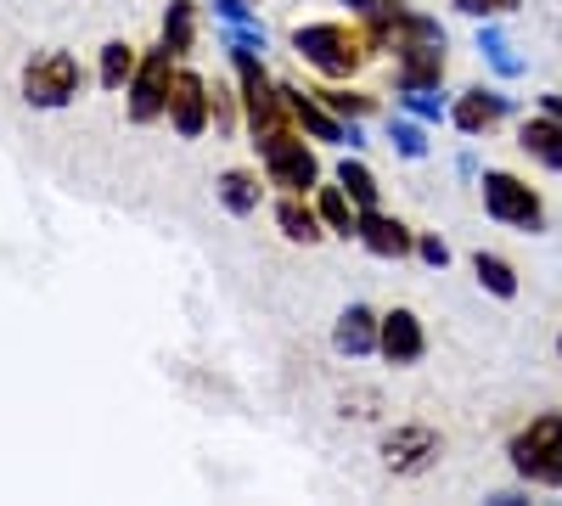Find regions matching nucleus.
<instances>
[{
	"label": "nucleus",
	"mask_w": 562,
	"mask_h": 506,
	"mask_svg": "<svg viewBox=\"0 0 562 506\" xmlns=\"http://www.w3.org/2000/svg\"><path fill=\"white\" fill-rule=\"evenodd\" d=\"M276 232L288 237V243H299V248H315V243L326 237V225H321V209H315V198L281 192V198H276Z\"/></svg>",
	"instance_id": "dca6fc26"
},
{
	"label": "nucleus",
	"mask_w": 562,
	"mask_h": 506,
	"mask_svg": "<svg viewBox=\"0 0 562 506\" xmlns=\"http://www.w3.org/2000/svg\"><path fill=\"white\" fill-rule=\"evenodd\" d=\"M355 243L366 254H378V259H416V232L405 220L383 214V209H366L360 225H355Z\"/></svg>",
	"instance_id": "9d476101"
},
{
	"label": "nucleus",
	"mask_w": 562,
	"mask_h": 506,
	"mask_svg": "<svg viewBox=\"0 0 562 506\" xmlns=\"http://www.w3.org/2000/svg\"><path fill=\"white\" fill-rule=\"evenodd\" d=\"M389 142H394V153H400V158H411V164H422V158L434 153L428 124H422V119H405V113H394V119H389Z\"/></svg>",
	"instance_id": "393cba45"
},
{
	"label": "nucleus",
	"mask_w": 562,
	"mask_h": 506,
	"mask_svg": "<svg viewBox=\"0 0 562 506\" xmlns=\"http://www.w3.org/2000/svg\"><path fill=\"white\" fill-rule=\"evenodd\" d=\"M473 276H479V288L490 293V299H501V304H512L518 299V270H512V259H501V254H490V248H479L473 254Z\"/></svg>",
	"instance_id": "4be33fe9"
},
{
	"label": "nucleus",
	"mask_w": 562,
	"mask_h": 506,
	"mask_svg": "<svg viewBox=\"0 0 562 506\" xmlns=\"http://www.w3.org/2000/svg\"><path fill=\"white\" fill-rule=\"evenodd\" d=\"M214 18H220V29H259L254 0H214Z\"/></svg>",
	"instance_id": "c85d7f7f"
},
{
	"label": "nucleus",
	"mask_w": 562,
	"mask_h": 506,
	"mask_svg": "<svg viewBox=\"0 0 562 506\" xmlns=\"http://www.w3.org/2000/svg\"><path fill=\"white\" fill-rule=\"evenodd\" d=\"M378 333H383V315L371 304H344V315L333 321V349L344 360H366L378 355Z\"/></svg>",
	"instance_id": "4468645a"
},
{
	"label": "nucleus",
	"mask_w": 562,
	"mask_h": 506,
	"mask_svg": "<svg viewBox=\"0 0 562 506\" xmlns=\"http://www.w3.org/2000/svg\"><path fill=\"white\" fill-rule=\"evenodd\" d=\"M439 450H445V439H439V428H428V423H400V428H389L383 445H378L383 473H394V479H422V473H434Z\"/></svg>",
	"instance_id": "6e6552de"
},
{
	"label": "nucleus",
	"mask_w": 562,
	"mask_h": 506,
	"mask_svg": "<svg viewBox=\"0 0 562 506\" xmlns=\"http://www.w3.org/2000/svg\"><path fill=\"white\" fill-rule=\"evenodd\" d=\"M479 52L490 57V68H495L501 79H518V74H524V63L512 57V45H506V34H501L495 23H479Z\"/></svg>",
	"instance_id": "a878e982"
},
{
	"label": "nucleus",
	"mask_w": 562,
	"mask_h": 506,
	"mask_svg": "<svg viewBox=\"0 0 562 506\" xmlns=\"http://www.w3.org/2000/svg\"><path fill=\"white\" fill-rule=\"evenodd\" d=\"M315 209H321V225H326L333 237H355L360 209L349 203V192L338 187V180H333V187H315Z\"/></svg>",
	"instance_id": "5701e85b"
},
{
	"label": "nucleus",
	"mask_w": 562,
	"mask_h": 506,
	"mask_svg": "<svg viewBox=\"0 0 562 506\" xmlns=\"http://www.w3.org/2000/svg\"><path fill=\"white\" fill-rule=\"evenodd\" d=\"M479 203H484V214L495 225H506V232H518V237H540L546 232V198L512 169L479 175Z\"/></svg>",
	"instance_id": "39448f33"
},
{
	"label": "nucleus",
	"mask_w": 562,
	"mask_h": 506,
	"mask_svg": "<svg viewBox=\"0 0 562 506\" xmlns=\"http://www.w3.org/2000/svg\"><path fill=\"white\" fill-rule=\"evenodd\" d=\"M288 45L299 52V63L315 68V79H326V85H349L371 57H378V45H371V34L360 23H299L288 34Z\"/></svg>",
	"instance_id": "f257e3e1"
},
{
	"label": "nucleus",
	"mask_w": 562,
	"mask_h": 506,
	"mask_svg": "<svg viewBox=\"0 0 562 506\" xmlns=\"http://www.w3.org/2000/svg\"><path fill=\"white\" fill-rule=\"evenodd\" d=\"M506 468L529 490H562V411H540L506 439Z\"/></svg>",
	"instance_id": "f03ea898"
},
{
	"label": "nucleus",
	"mask_w": 562,
	"mask_h": 506,
	"mask_svg": "<svg viewBox=\"0 0 562 506\" xmlns=\"http://www.w3.org/2000/svg\"><path fill=\"white\" fill-rule=\"evenodd\" d=\"M518 147L529 164H540L546 175H562V124L551 113H535L518 124Z\"/></svg>",
	"instance_id": "f3484780"
},
{
	"label": "nucleus",
	"mask_w": 562,
	"mask_h": 506,
	"mask_svg": "<svg viewBox=\"0 0 562 506\" xmlns=\"http://www.w3.org/2000/svg\"><path fill=\"white\" fill-rule=\"evenodd\" d=\"M416 259L428 265V270H445L450 265V243L439 232H416Z\"/></svg>",
	"instance_id": "7c9ffc66"
},
{
	"label": "nucleus",
	"mask_w": 562,
	"mask_h": 506,
	"mask_svg": "<svg viewBox=\"0 0 562 506\" xmlns=\"http://www.w3.org/2000/svg\"><path fill=\"white\" fill-rule=\"evenodd\" d=\"M333 180L349 192V203L366 214V209H378L383 203V180H378V169H371L366 158H344L338 169H333Z\"/></svg>",
	"instance_id": "aec40b11"
},
{
	"label": "nucleus",
	"mask_w": 562,
	"mask_h": 506,
	"mask_svg": "<svg viewBox=\"0 0 562 506\" xmlns=\"http://www.w3.org/2000/svg\"><path fill=\"white\" fill-rule=\"evenodd\" d=\"M158 45H169V52H175L180 63L198 52V7H192V0H169V7H164Z\"/></svg>",
	"instance_id": "6ab92c4d"
},
{
	"label": "nucleus",
	"mask_w": 562,
	"mask_h": 506,
	"mask_svg": "<svg viewBox=\"0 0 562 506\" xmlns=\"http://www.w3.org/2000/svg\"><path fill=\"white\" fill-rule=\"evenodd\" d=\"M315 97L333 108L344 124H366V119H378V97H360V90H349V85H326V90H315Z\"/></svg>",
	"instance_id": "b1692460"
},
{
	"label": "nucleus",
	"mask_w": 562,
	"mask_h": 506,
	"mask_svg": "<svg viewBox=\"0 0 562 506\" xmlns=\"http://www.w3.org/2000/svg\"><path fill=\"white\" fill-rule=\"evenodd\" d=\"M281 97H288V113H293V124L310 135V142H326V147H349V124L326 108L321 97H304L299 85H281Z\"/></svg>",
	"instance_id": "ddd939ff"
},
{
	"label": "nucleus",
	"mask_w": 562,
	"mask_h": 506,
	"mask_svg": "<svg viewBox=\"0 0 562 506\" xmlns=\"http://www.w3.org/2000/svg\"><path fill=\"white\" fill-rule=\"evenodd\" d=\"M344 7L371 34L378 57H400L405 45H416V40H445V23L439 18L416 12V7H400V0H344Z\"/></svg>",
	"instance_id": "7ed1b4c3"
},
{
	"label": "nucleus",
	"mask_w": 562,
	"mask_h": 506,
	"mask_svg": "<svg viewBox=\"0 0 562 506\" xmlns=\"http://www.w3.org/2000/svg\"><path fill=\"white\" fill-rule=\"evenodd\" d=\"M214 198L231 220H248L259 203H265V169H225L214 180Z\"/></svg>",
	"instance_id": "a211bd4d"
},
{
	"label": "nucleus",
	"mask_w": 562,
	"mask_h": 506,
	"mask_svg": "<svg viewBox=\"0 0 562 506\" xmlns=\"http://www.w3.org/2000/svg\"><path fill=\"white\" fill-rule=\"evenodd\" d=\"M557 360H562V338H557Z\"/></svg>",
	"instance_id": "473e14b6"
},
{
	"label": "nucleus",
	"mask_w": 562,
	"mask_h": 506,
	"mask_svg": "<svg viewBox=\"0 0 562 506\" xmlns=\"http://www.w3.org/2000/svg\"><path fill=\"white\" fill-rule=\"evenodd\" d=\"M378 355L389 366H416L422 355H428V327H422V315L416 310H389L383 315V333H378Z\"/></svg>",
	"instance_id": "9b49d317"
},
{
	"label": "nucleus",
	"mask_w": 562,
	"mask_h": 506,
	"mask_svg": "<svg viewBox=\"0 0 562 506\" xmlns=\"http://www.w3.org/2000/svg\"><path fill=\"white\" fill-rule=\"evenodd\" d=\"M400 102H405V113L422 119V124L450 119V102H439V90H400Z\"/></svg>",
	"instance_id": "bb28decb"
},
{
	"label": "nucleus",
	"mask_w": 562,
	"mask_h": 506,
	"mask_svg": "<svg viewBox=\"0 0 562 506\" xmlns=\"http://www.w3.org/2000/svg\"><path fill=\"white\" fill-rule=\"evenodd\" d=\"M394 74H400V90H439L445 79V40H416L394 57Z\"/></svg>",
	"instance_id": "2eb2a0df"
},
{
	"label": "nucleus",
	"mask_w": 562,
	"mask_h": 506,
	"mask_svg": "<svg viewBox=\"0 0 562 506\" xmlns=\"http://www.w3.org/2000/svg\"><path fill=\"white\" fill-rule=\"evenodd\" d=\"M135 68H140V52H135L130 40H108L102 52H97V85L102 90H130Z\"/></svg>",
	"instance_id": "412c9836"
},
{
	"label": "nucleus",
	"mask_w": 562,
	"mask_h": 506,
	"mask_svg": "<svg viewBox=\"0 0 562 506\" xmlns=\"http://www.w3.org/2000/svg\"><path fill=\"white\" fill-rule=\"evenodd\" d=\"M450 7H456L461 18H479V23H490V18L518 12V0H450Z\"/></svg>",
	"instance_id": "c756f323"
},
{
	"label": "nucleus",
	"mask_w": 562,
	"mask_h": 506,
	"mask_svg": "<svg viewBox=\"0 0 562 506\" xmlns=\"http://www.w3.org/2000/svg\"><path fill=\"white\" fill-rule=\"evenodd\" d=\"M169 124H175L180 142H198V135L214 124V85H209L203 74L180 68V79H175V97H169Z\"/></svg>",
	"instance_id": "1a4fd4ad"
},
{
	"label": "nucleus",
	"mask_w": 562,
	"mask_h": 506,
	"mask_svg": "<svg viewBox=\"0 0 562 506\" xmlns=\"http://www.w3.org/2000/svg\"><path fill=\"white\" fill-rule=\"evenodd\" d=\"M175 79H180V57L169 45H153V52H140V68L124 90V113L130 124H158L169 119V97H175Z\"/></svg>",
	"instance_id": "0eeeda50"
},
{
	"label": "nucleus",
	"mask_w": 562,
	"mask_h": 506,
	"mask_svg": "<svg viewBox=\"0 0 562 506\" xmlns=\"http://www.w3.org/2000/svg\"><path fill=\"white\" fill-rule=\"evenodd\" d=\"M214 124L231 135L237 124H248L243 119V90H231V85H214Z\"/></svg>",
	"instance_id": "cd10ccee"
},
{
	"label": "nucleus",
	"mask_w": 562,
	"mask_h": 506,
	"mask_svg": "<svg viewBox=\"0 0 562 506\" xmlns=\"http://www.w3.org/2000/svg\"><path fill=\"white\" fill-rule=\"evenodd\" d=\"M79 85H85V68H79L74 52H34V57L23 63V74H18V90H23V102H29L34 113H63V108H74Z\"/></svg>",
	"instance_id": "423d86ee"
},
{
	"label": "nucleus",
	"mask_w": 562,
	"mask_h": 506,
	"mask_svg": "<svg viewBox=\"0 0 562 506\" xmlns=\"http://www.w3.org/2000/svg\"><path fill=\"white\" fill-rule=\"evenodd\" d=\"M254 153H259V169L276 192H299V198H315L321 187V158L315 147L304 142V130H276V135H254Z\"/></svg>",
	"instance_id": "20e7f679"
},
{
	"label": "nucleus",
	"mask_w": 562,
	"mask_h": 506,
	"mask_svg": "<svg viewBox=\"0 0 562 506\" xmlns=\"http://www.w3.org/2000/svg\"><path fill=\"white\" fill-rule=\"evenodd\" d=\"M506 113H512V97H501V90H490V85H467L450 102V124L461 135H490Z\"/></svg>",
	"instance_id": "f8f14e48"
},
{
	"label": "nucleus",
	"mask_w": 562,
	"mask_h": 506,
	"mask_svg": "<svg viewBox=\"0 0 562 506\" xmlns=\"http://www.w3.org/2000/svg\"><path fill=\"white\" fill-rule=\"evenodd\" d=\"M540 113H551V119L562 124V90H546V97H540Z\"/></svg>",
	"instance_id": "2f4dec72"
}]
</instances>
